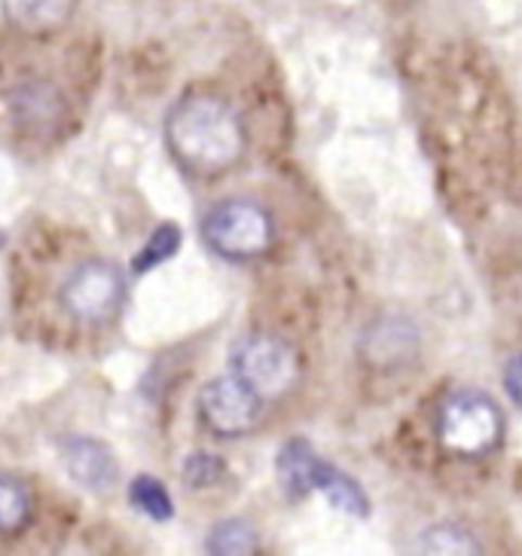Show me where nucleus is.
Returning a JSON list of instances; mask_svg holds the SVG:
<instances>
[{
    "instance_id": "nucleus-5",
    "label": "nucleus",
    "mask_w": 522,
    "mask_h": 556,
    "mask_svg": "<svg viewBox=\"0 0 522 556\" xmlns=\"http://www.w3.org/2000/svg\"><path fill=\"white\" fill-rule=\"evenodd\" d=\"M123 294H126L123 273L114 263L89 261L67 276L65 288H62V306L77 321L101 325L119 309Z\"/></svg>"
},
{
    "instance_id": "nucleus-9",
    "label": "nucleus",
    "mask_w": 522,
    "mask_h": 556,
    "mask_svg": "<svg viewBox=\"0 0 522 556\" xmlns=\"http://www.w3.org/2000/svg\"><path fill=\"white\" fill-rule=\"evenodd\" d=\"M321 458L311 453L306 441L284 443V450L278 453V483L288 498H303L315 490V471H318Z\"/></svg>"
},
{
    "instance_id": "nucleus-6",
    "label": "nucleus",
    "mask_w": 522,
    "mask_h": 556,
    "mask_svg": "<svg viewBox=\"0 0 522 556\" xmlns=\"http://www.w3.org/2000/svg\"><path fill=\"white\" fill-rule=\"evenodd\" d=\"M263 413V397L242 379L220 377L212 379L202 392H199V416L202 422L212 428L214 434L235 438L245 434L257 426Z\"/></svg>"
},
{
    "instance_id": "nucleus-2",
    "label": "nucleus",
    "mask_w": 522,
    "mask_h": 556,
    "mask_svg": "<svg viewBox=\"0 0 522 556\" xmlns=\"http://www.w3.org/2000/svg\"><path fill=\"white\" fill-rule=\"evenodd\" d=\"M202 236L220 257L251 261L272 245V217L254 202H224L205 217Z\"/></svg>"
},
{
    "instance_id": "nucleus-12",
    "label": "nucleus",
    "mask_w": 522,
    "mask_h": 556,
    "mask_svg": "<svg viewBox=\"0 0 522 556\" xmlns=\"http://www.w3.org/2000/svg\"><path fill=\"white\" fill-rule=\"evenodd\" d=\"M257 547H260V535H257V529L251 523H245V520L217 523L212 529V535L205 539V551L220 556L257 554Z\"/></svg>"
},
{
    "instance_id": "nucleus-4",
    "label": "nucleus",
    "mask_w": 522,
    "mask_h": 556,
    "mask_svg": "<svg viewBox=\"0 0 522 556\" xmlns=\"http://www.w3.org/2000/svg\"><path fill=\"white\" fill-rule=\"evenodd\" d=\"M232 370L245 386L260 394L263 401L281 397L294 389L300 377L296 352L278 337H247L232 352Z\"/></svg>"
},
{
    "instance_id": "nucleus-11",
    "label": "nucleus",
    "mask_w": 522,
    "mask_h": 556,
    "mask_svg": "<svg viewBox=\"0 0 522 556\" xmlns=\"http://www.w3.org/2000/svg\"><path fill=\"white\" fill-rule=\"evenodd\" d=\"M31 490L10 475H0V535L18 532L31 520Z\"/></svg>"
},
{
    "instance_id": "nucleus-18",
    "label": "nucleus",
    "mask_w": 522,
    "mask_h": 556,
    "mask_svg": "<svg viewBox=\"0 0 522 556\" xmlns=\"http://www.w3.org/2000/svg\"><path fill=\"white\" fill-rule=\"evenodd\" d=\"M507 392L513 394V401L522 404V355H517L507 367Z\"/></svg>"
},
{
    "instance_id": "nucleus-13",
    "label": "nucleus",
    "mask_w": 522,
    "mask_h": 556,
    "mask_svg": "<svg viewBox=\"0 0 522 556\" xmlns=\"http://www.w3.org/2000/svg\"><path fill=\"white\" fill-rule=\"evenodd\" d=\"M59 111H62V101L55 99V92L47 86L22 89L13 99V114H16L18 126H47Z\"/></svg>"
},
{
    "instance_id": "nucleus-3",
    "label": "nucleus",
    "mask_w": 522,
    "mask_h": 556,
    "mask_svg": "<svg viewBox=\"0 0 522 556\" xmlns=\"http://www.w3.org/2000/svg\"><path fill=\"white\" fill-rule=\"evenodd\" d=\"M441 441L458 456H483L501 438V413L486 394L458 392L441 409Z\"/></svg>"
},
{
    "instance_id": "nucleus-14",
    "label": "nucleus",
    "mask_w": 522,
    "mask_h": 556,
    "mask_svg": "<svg viewBox=\"0 0 522 556\" xmlns=\"http://www.w3.org/2000/svg\"><path fill=\"white\" fill-rule=\"evenodd\" d=\"M129 498H131V505L138 507L144 517L156 520V523H165V520H171V517H175L171 495H168V490H165L156 477H148V475L135 477L129 486Z\"/></svg>"
},
{
    "instance_id": "nucleus-17",
    "label": "nucleus",
    "mask_w": 522,
    "mask_h": 556,
    "mask_svg": "<svg viewBox=\"0 0 522 556\" xmlns=\"http://www.w3.org/2000/svg\"><path fill=\"white\" fill-rule=\"evenodd\" d=\"M424 544H428L424 551H431V554H473L476 551V544L468 535L453 532V529H434V532H428Z\"/></svg>"
},
{
    "instance_id": "nucleus-15",
    "label": "nucleus",
    "mask_w": 522,
    "mask_h": 556,
    "mask_svg": "<svg viewBox=\"0 0 522 556\" xmlns=\"http://www.w3.org/2000/svg\"><path fill=\"white\" fill-rule=\"evenodd\" d=\"M180 248V229L175 224H163V227L156 229L153 236L148 239V245L138 251V257H135V273H148L153 266H160L168 257H175V251Z\"/></svg>"
},
{
    "instance_id": "nucleus-7",
    "label": "nucleus",
    "mask_w": 522,
    "mask_h": 556,
    "mask_svg": "<svg viewBox=\"0 0 522 556\" xmlns=\"http://www.w3.org/2000/svg\"><path fill=\"white\" fill-rule=\"evenodd\" d=\"M62 462L71 480H77L89 492L114 490L119 480L114 450L96 438H71L62 443Z\"/></svg>"
},
{
    "instance_id": "nucleus-16",
    "label": "nucleus",
    "mask_w": 522,
    "mask_h": 556,
    "mask_svg": "<svg viewBox=\"0 0 522 556\" xmlns=\"http://www.w3.org/2000/svg\"><path fill=\"white\" fill-rule=\"evenodd\" d=\"M224 458L212 456V453H196L193 458H187L183 465V483L190 490H205V486H214L220 477H224Z\"/></svg>"
},
{
    "instance_id": "nucleus-19",
    "label": "nucleus",
    "mask_w": 522,
    "mask_h": 556,
    "mask_svg": "<svg viewBox=\"0 0 522 556\" xmlns=\"http://www.w3.org/2000/svg\"><path fill=\"white\" fill-rule=\"evenodd\" d=\"M3 242H7V239H3V232H0V245H3Z\"/></svg>"
},
{
    "instance_id": "nucleus-8",
    "label": "nucleus",
    "mask_w": 522,
    "mask_h": 556,
    "mask_svg": "<svg viewBox=\"0 0 522 556\" xmlns=\"http://www.w3.org/2000/svg\"><path fill=\"white\" fill-rule=\"evenodd\" d=\"M77 0H3V13L22 34H52L65 25Z\"/></svg>"
},
{
    "instance_id": "nucleus-10",
    "label": "nucleus",
    "mask_w": 522,
    "mask_h": 556,
    "mask_svg": "<svg viewBox=\"0 0 522 556\" xmlns=\"http://www.w3.org/2000/svg\"><path fill=\"white\" fill-rule=\"evenodd\" d=\"M315 490H321L330 498V505L340 507L352 517H367L370 505H367V495L360 490L352 477H345L343 471H336L333 465L318 462V471H315Z\"/></svg>"
},
{
    "instance_id": "nucleus-1",
    "label": "nucleus",
    "mask_w": 522,
    "mask_h": 556,
    "mask_svg": "<svg viewBox=\"0 0 522 556\" xmlns=\"http://www.w3.org/2000/svg\"><path fill=\"white\" fill-rule=\"evenodd\" d=\"M168 148L196 175H217L245 153V129L227 101L190 96L168 116Z\"/></svg>"
}]
</instances>
